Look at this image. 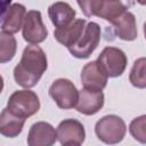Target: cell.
I'll use <instances>...</instances> for the list:
<instances>
[{"label": "cell", "mask_w": 146, "mask_h": 146, "mask_svg": "<svg viewBox=\"0 0 146 146\" xmlns=\"http://www.w3.org/2000/svg\"><path fill=\"white\" fill-rule=\"evenodd\" d=\"M48 66L44 51L36 44H30L23 50L19 63L14 68V79L23 88L36 86Z\"/></svg>", "instance_id": "6da1fadb"}, {"label": "cell", "mask_w": 146, "mask_h": 146, "mask_svg": "<svg viewBox=\"0 0 146 146\" xmlns=\"http://www.w3.org/2000/svg\"><path fill=\"white\" fill-rule=\"evenodd\" d=\"M95 132L98 139L105 144H117L124 138L127 127L120 116L111 114L105 115L97 121Z\"/></svg>", "instance_id": "7a4b0ae2"}, {"label": "cell", "mask_w": 146, "mask_h": 146, "mask_svg": "<svg viewBox=\"0 0 146 146\" xmlns=\"http://www.w3.org/2000/svg\"><path fill=\"white\" fill-rule=\"evenodd\" d=\"M7 108L14 114L27 119L39 111L40 100L36 94L29 89L17 90L9 97Z\"/></svg>", "instance_id": "3957f363"}, {"label": "cell", "mask_w": 146, "mask_h": 146, "mask_svg": "<svg viewBox=\"0 0 146 146\" xmlns=\"http://www.w3.org/2000/svg\"><path fill=\"white\" fill-rule=\"evenodd\" d=\"M100 26L95 23L90 22L84 26L83 33L79 38V40L71 47H68V51L76 58H88L95 49L98 47L100 41Z\"/></svg>", "instance_id": "277c9868"}, {"label": "cell", "mask_w": 146, "mask_h": 146, "mask_svg": "<svg viewBox=\"0 0 146 146\" xmlns=\"http://www.w3.org/2000/svg\"><path fill=\"white\" fill-rule=\"evenodd\" d=\"M97 62L108 78H116L123 74L128 59L121 49L115 47H106L99 54Z\"/></svg>", "instance_id": "5b68a950"}, {"label": "cell", "mask_w": 146, "mask_h": 146, "mask_svg": "<svg viewBox=\"0 0 146 146\" xmlns=\"http://www.w3.org/2000/svg\"><path fill=\"white\" fill-rule=\"evenodd\" d=\"M49 95L55 100L58 107L63 110H70L75 107L79 91L76 87L67 79H57L49 88Z\"/></svg>", "instance_id": "8992f818"}, {"label": "cell", "mask_w": 146, "mask_h": 146, "mask_svg": "<svg viewBox=\"0 0 146 146\" xmlns=\"http://www.w3.org/2000/svg\"><path fill=\"white\" fill-rule=\"evenodd\" d=\"M23 38L31 44H38L48 36V31L42 22L39 10H30L25 14L23 22Z\"/></svg>", "instance_id": "52a82bcc"}, {"label": "cell", "mask_w": 146, "mask_h": 146, "mask_svg": "<svg viewBox=\"0 0 146 146\" xmlns=\"http://www.w3.org/2000/svg\"><path fill=\"white\" fill-rule=\"evenodd\" d=\"M57 139L64 146H78L84 141L86 131L83 124L75 119L62 121L57 127Z\"/></svg>", "instance_id": "ba28073f"}, {"label": "cell", "mask_w": 146, "mask_h": 146, "mask_svg": "<svg viewBox=\"0 0 146 146\" xmlns=\"http://www.w3.org/2000/svg\"><path fill=\"white\" fill-rule=\"evenodd\" d=\"M108 76L97 60L86 64L81 71V82L83 88L90 90H103L107 84Z\"/></svg>", "instance_id": "9c48e42d"}, {"label": "cell", "mask_w": 146, "mask_h": 146, "mask_svg": "<svg viewBox=\"0 0 146 146\" xmlns=\"http://www.w3.org/2000/svg\"><path fill=\"white\" fill-rule=\"evenodd\" d=\"M104 105V94L102 90H90L83 88L79 91L75 108L79 113L84 115L96 114Z\"/></svg>", "instance_id": "30bf717a"}, {"label": "cell", "mask_w": 146, "mask_h": 146, "mask_svg": "<svg viewBox=\"0 0 146 146\" xmlns=\"http://www.w3.org/2000/svg\"><path fill=\"white\" fill-rule=\"evenodd\" d=\"M56 140L57 132L48 122H36L30 128L27 135V144L30 146H50Z\"/></svg>", "instance_id": "8fae6325"}, {"label": "cell", "mask_w": 146, "mask_h": 146, "mask_svg": "<svg viewBox=\"0 0 146 146\" xmlns=\"http://www.w3.org/2000/svg\"><path fill=\"white\" fill-rule=\"evenodd\" d=\"M84 26H86V19L79 18V19L73 21L66 26L56 27V30L54 31L55 39L59 43L68 48L79 40L81 34L83 33Z\"/></svg>", "instance_id": "7c38bea8"}, {"label": "cell", "mask_w": 146, "mask_h": 146, "mask_svg": "<svg viewBox=\"0 0 146 146\" xmlns=\"http://www.w3.org/2000/svg\"><path fill=\"white\" fill-rule=\"evenodd\" d=\"M111 24L114 26V32L120 39L124 41H132L137 38L138 31H137L136 17L132 13L125 10Z\"/></svg>", "instance_id": "4fadbf2b"}, {"label": "cell", "mask_w": 146, "mask_h": 146, "mask_svg": "<svg viewBox=\"0 0 146 146\" xmlns=\"http://www.w3.org/2000/svg\"><path fill=\"white\" fill-rule=\"evenodd\" d=\"M25 120L10 112L7 107L3 108L0 114V133L7 138L17 137L23 130Z\"/></svg>", "instance_id": "5bb4252c"}, {"label": "cell", "mask_w": 146, "mask_h": 146, "mask_svg": "<svg viewBox=\"0 0 146 146\" xmlns=\"http://www.w3.org/2000/svg\"><path fill=\"white\" fill-rule=\"evenodd\" d=\"M48 15L55 27H63L74 21L75 10L67 2L58 1L48 8Z\"/></svg>", "instance_id": "9a60e30c"}, {"label": "cell", "mask_w": 146, "mask_h": 146, "mask_svg": "<svg viewBox=\"0 0 146 146\" xmlns=\"http://www.w3.org/2000/svg\"><path fill=\"white\" fill-rule=\"evenodd\" d=\"M25 14H26V10L23 5L13 3L8 8V10L2 19V24H1L2 31L11 33V34L17 33L23 26Z\"/></svg>", "instance_id": "2e32d148"}, {"label": "cell", "mask_w": 146, "mask_h": 146, "mask_svg": "<svg viewBox=\"0 0 146 146\" xmlns=\"http://www.w3.org/2000/svg\"><path fill=\"white\" fill-rule=\"evenodd\" d=\"M125 10H127V7L123 5L121 0H104L102 8L96 16L112 23Z\"/></svg>", "instance_id": "e0dca14e"}, {"label": "cell", "mask_w": 146, "mask_h": 146, "mask_svg": "<svg viewBox=\"0 0 146 146\" xmlns=\"http://www.w3.org/2000/svg\"><path fill=\"white\" fill-rule=\"evenodd\" d=\"M17 49L15 36L8 32H0V64L10 62Z\"/></svg>", "instance_id": "ac0fdd59"}, {"label": "cell", "mask_w": 146, "mask_h": 146, "mask_svg": "<svg viewBox=\"0 0 146 146\" xmlns=\"http://www.w3.org/2000/svg\"><path fill=\"white\" fill-rule=\"evenodd\" d=\"M145 64H146V59L144 57L137 59L133 63L132 68L130 71V75H129V80H130L131 84L139 89H144L146 87Z\"/></svg>", "instance_id": "d6986e66"}, {"label": "cell", "mask_w": 146, "mask_h": 146, "mask_svg": "<svg viewBox=\"0 0 146 146\" xmlns=\"http://www.w3.org/2000/svg\"><path fill=\"white\" fill-rule=\"evenodd\" d=\"M129 131L131 136L140 141L141 144L146 143V116L141 115L133 119L129 125Z\"/></svg>", "instance_id": "ffe728a7"}, {"label": "cell", "mask_w": 146, "mask_h": 146, "mask_svg": "<svg viewBox=\"0 0 146 146\" xmlns=\"http://www.w3.org/2000/svg\"><path fill=\"white\" fill-rule=\"evenodd\" d=\"M104 0H76L82 13L87 17L96 16L103 6Z\"/></svg>", "instance_id": "44dd1931"}, {"label": "cell", "mask_w": 146, "mask_h": 146, "mask_svg": "<svg viewBox=\"0 0 146 146\" xmlns=\"http://www.w3.org/2000/svg\"><path fill=\"white\" fill-rule=\"evenodd\" d=\"M13 0H0V22L3 19L8 8L10 7V3H11Z\"/></svg>", "instance_id": "7402d4cb"}, {"label": "cell", "mask_w": 146, "mask_h": 146, "mask_svg": "<svg viewBox=\"0 0 146 146\" xmlns=\"http://www.w3.org/2000/svg\"><path fill=\"white\" fill-rule=\"evenodd\" d=\"M2 89H3V79H2V76L0 75V94H1Z\"/></svg>", "instance_id": "603a6c76"}, {"label": "cell", "mask_w": 146, "mask_h": 146, "mask_svg": "<svg viewBox=\"0 0 146 146\" xmlns=\"http://www.w3.org/2000/svg\"><path fill=\"white\" fill-rule=\"evenodd\" d=\"M137 1H138V2H139L141 6H144V5H145V0H137Z\"/></svg>", "instance_id": "cb8c5ba5"}]
</instances>
